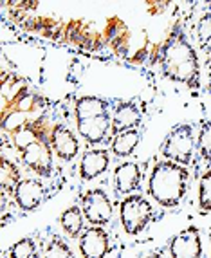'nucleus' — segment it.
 Wrapping results in <instances>:
<instances>
[{"instance_id": "1", "label": "nucleus", "mask_w": 211, "mask_h": 258, "mask_svg": "<svg viewBox=\"0 0 211 258\" xmlns=\"http://www.w3.org/2000/svg\"><path fill=\"white\" fill-rule=\"evenodd\" d=\"M161 71L168 80L197 89L200 83V65L193 45L190 43L181 24H175L159 54Z\"/></svg>"}, {"instance_id": "4", "label": "nucleus", "mask_w": 211, "mask_h": 258, "mask_svg": "<svg viewBox=\"0 0 211 258\" xmlns=\"http://www.w3.org/2000/svg\"><path fill=\"white\" fill-rule=\"evenodd\" d=\"M154 217L152 204L143 195H126L119 204V219L126 235H137Z\"/></svg>"}, {"instance_id": "17", "label": "nucleus", "mask_w": 211, "mask_h": 258, "mask_svg": "<svg viewBox=\"0 0 211 258\" xmlns=\"http://www.w3.org/2000/svg\"><path fill=\"white\" fill-rule=\"evenodd\" d=\"M108 108H110V103L107 99L98 98V96H82L74 105V114H76V121H82L107 114Z\"/></svg>"}, {"instance_id": "7", "label": "nucleus", "mask_w": 211, "mask_h": 258, "mask_svg": "<svg viewBox=\"0 0 211 258\" xmlns=\"http://www.w3.org/2000/svg\"><path fill=\"white\" fill-rule=\"evenodd\" d=\"M78 247L83 258H105L110 251V238L103 226H91L83 229L78 240Z\"/></svg>"}, {"instance_id": "3", "label": "nucleus", "mask_w": 211, "mask_h": 258, "mask_svg": "<svg viewBox=\"0 0 211 258\" xmlns=\"http://www.w3.org/2000/svg\"><path fill=\"white\" fill-rule=\"evenodd\" d=\"M195 150V138H193V126L190 123H182L172 128V132L166 136L163 143V157L172 163L188 166L191 163Z\"/></svg>"}, {"instance_id": "8", "label": "nucleus", "mask_w": 211, "mask_h": 258, "mask_svg": "<svg viewBox=\"0 0 211 258\" xmlns=\"http://www.w3.org/2000/svg\"><path fill=\"white\" fill-rule=\"evenodd\" d=\"M172 258H202V238L195 226L182 229L170 242Z\"/></svg>"}, {"instance_id": "23", "label": "nucleus", "mask_w": 211, "mask_h": 258, "mask_svg": "<svg viewBox=\"0 0 211 258\" xmlns=\"http://www.w3.org/2000/svg\"><path fill=\"white\" fill-rule=\"evenodd\" d=\"M40 258H74V254L69 245L65 244L61 238H52V240L45 245V249H43Z\"/></svg>"}, {"instance_id": "2", "label": "nucleus", "mask_w": 211, "mask_h": 258, "mask_svg": "<svg viewBox=\"0 0 211 258\" xmlns=\"http://www.w3.org/2000/svg\"><path fill=\"white\" fill-rule=\"evenodd\" d=\"M188 189V170L182 164L163 161L154 166L148 181L152 199L163 208H175L181 204Z\"/></svg>"}, {"instance_id": "5", "label": "nucleus", "mask_w": 211, "mask_h": 258, "mask_svg": "<svg viewBox=\"0 0 211 258\" xmlns=\"http://www.w3.org/2000/svg\"><path fill=\"white\" fill-rule=\"evenodd\" d=\"M82 211L92 226H105L112 219V201L101 188H92L82 197Z\"/></svg>"}, {"instance_id": "15", "label": "nucleus", "mask_w": 211, "mask_h": 258, "mask_svg": "<svg viewBox=\"0 0 211 258\" xmlns=\"http://www.w3.org/2000/svg\"><path fill=\"white\" fill-rule=\"evenodd\" d=\"M114 182H116L117 194L130 195L141 184V168L137 163H121L114 170Z\"/></svg>"}, {"instance_id": "22", "label": "nucleus", "mask_w": 211, "mask_h": 258, "mask_svg": "<svg viewBox=\"0 0 211 258\" xmlns=\"http://www.w3.org/2000/svg\"><path fill=\"white\" fill-rule=\"evenodd\" d=\"M36 256V242L26 237L15 242L9 249V258H35Z\"/></svg>"}, {"instance_id": "20", "label": "nucleus", "mask_w": 211, "mask_h": 258, "mask_svg": "<svg viewBox=\"0 0 211 258\" xmlns=\"http://www.w3.org/2000/svg\"><path fill=\"white\" fill-rule=\"evenodd\" d=\"M20 181L22 179H20L18 166L13 161H9L8 157H4L2 163H0V184H2L4 194H15V189L20 184Z\"/></svg>"}, {"instance_id": "28", "label": "nucleus", "mask_w": 211, "mask_h": 258, "mask_svg": "<svg viewBox=\"0 0 211 258\" xmlns=\"http://www.w3.org/2000/svg\"><path fill=\"white\" fill-rule=\"evenodd\" d=\"M35 258H40V256H35Z\"/></svg>"}, {"instance_id": "14", "label": "nucleus", "mask_w": 211, "mask_h": 258, "mask_svg": "<svg viewBox=\"0 0 211 258\" xmlns=\"http://www.w3.org/2000/svg\"><path fill=\"white\" fill-rule=\"evenodd\" d=\"M108 164H110V155L103 148L85 152L80 161V177L83 181H92L107 172Z\"/></svg>"}, {"instance_id": "18", "label": "nucleus", "mask_w": 211, "mask_h": 258, "mask_svg": "<svg viewBox=\"0 0 211 258\" xmlns=\"http://www.w3.org/2000/svg\"><path fill=\"white\" fill-rule=\"evenodd\" d=\"M139 141H141V130L139 128L125 130V132L117 134L112 139L114 155H116V157H128V155L134 154Z\"/></svg>"}, {"instance_id": "16", "label": "nucleus", "mask_w": 211, "mask_h": 258, "mask_svg": "<svg viewBox=\"0 0 211 258\" xmlns=\"http://www.w3.org/2000/svg\"><path fill=\"white\" fill-rule=\"evenodd\" d=\"M105 36H107V42H110V45H112L117 54H121V56L126 54V51H128L130 31L121 18H117V17L108 18Z\"/></svg>"}, {"instance_id": "21", "label": "nucleus", "mask_w": 211, "mask_h": 258, "mask_svg": "<svg viewBox=\"0 0 211 258\" xmlns=\"http://www.w3.org/2000/svg\"><path fill=\"white\" fill-rule=\"evenodd\" d=\"M198 210L202 213L211 211V168L200 177L198 182Z\"/></svg>"}, {"instance_id": "19", "label": "nucleus", "mask_w": 211, "mask_h": 258, "mask_svg": "<svg viewBox=\"0 0 211 258\" xmlns=\"http://www.w3.org/2000/svg\"><path fill=\"white\" fill-rule=\"evenodd\" d=\"M83 222H85V215L80 206H71L60 215V226L65 231V235L71 238H80L83 233Z\"/></svg>"}, {"instance_id": "6", "label": "nucleus", "mask_w": 211, "mask_h": 258, "mask_svg": "<svg viewBox=\"0 0 211 258\" xmlns=\"http://www.w3.org/2000/svg\"><path fill=\"white\" fill-rule=\"evenodd\" d=\"M22 161L27 168H31L36 175L49 177L52 172V148L51 143L43 138H38L31 145H27L24 150L20 152Z\"/></svg>"}, {"instance_id": "12", "label": "nucleus", "mask_w": 211, "mask_h": 258, "mask_svg": "<svg viewBox=\"0 0 211 258\" xmlns=\"http://www.w3.org/2000/svg\"><path fill=\"white\" fill-rule=\"evenodd\" d=\"M143 121L141 110L134 101H121L114 107V114H112V134L125 132V130H132V128H139Z\"/></svg>"}, {"instance_id": "26", "label": "nucleus", "mask_w": 211, "mask_h": 258, "mask_svg": "<svg viewBox=\"0 0 211 258\" xmlns=\"http://www.w3.org/2000/svg\"><path fill=\"white\" fill-rule=\"evenodd\" d=\"M207 63L211 65V47H209V51H207Z\"/></svg>"}, {"instance_id": "11", "label": "nucleus", "mask_w": 211, "mask_h": 258, "mask_svg": "<svg viewBox=\"0 0 211 258\" xmlns=\"http://www.w3.org/2000/svg\"><path fill=\"white\" fill-rule=\"evenodd\" d=\"M76 125L80 136L89 145H99L107 139L108 132H112V116H110V112H107V114H101L98 117L76 121Z\"/></svg>"}, {"instance_id": "24", "label": "nucleus", "mask_w": 211, "mask_h": 258, "mask_svg": "<svg viewBox=\"0 0 211 258\" xmlns=\"http://www.w3.org/2000/svg\"><path fill=\"white\" fill-rule=\"evenodd\" d=\"M195 35H197V42L200 47H207L211 42V11L204 13L198 18L197 26H195Z\"/></svg>"}, {"instance_id": "13", "label": "nucleus", "mask_w": 211, "mask_h": 258, "mask_svg": "<svg viewBox=\"0 0 211 258\" xmlns=\"http://www.w3.org/2000/svg\"><path fill=\"white\" fill-rule=\"evenodd\" d=\"M63 40L87 49L101 47V36L82 20H73L63 27Z\"/></svg>"}, {"instance_id": "25", "label": "nucleus", "mask_w": 211, "mask_h": 258, "mask_svg": "<svg viewBox=\"0 0 211 258\" xmlns=\"http://www.w3.org/2000/svg\"><path fill=\"white\" fill-rule=\"evenodd\" d=\"M197 148L198 154L202 155L206 161H211V119L204 121L202 126H200V132H198L197 139Z\"/></svg>"}, {"instance_id": "9", "label": "nucleus", "mask_w": 211, "mask_h": 258, "mask_svg": "<svg viewBox=\"0 0 211 258\" xmlns=\"http://www.w3.org/2000/svg\"><path fill=\"white\" fill-rule=\"evenodd\" d=\"M49 143H51L52 152L60 157L61 161H73L80 152V143L78 138L67 128L65 125H54L49 136Z\"/></svg>"}, {"instance_id": "27", "label": "nucleus", "mask_w": 211, "mask_h": 258, "mask_svg": "<svg viewBox=\"0 0 211 258\" xmlns=\"http://www.w3.org/2000/svg\"><path fill=\"white\" fill-rule=\"evenodd\" d=\"M147 258H163L161 254H150V256H147Z\"/></svg>"}, {"instance_id": "10", "label": "nucleus", "mask_w": 211, "mask_h": 258, "mask_svg": "<svg viewBox=\"0 0 211 258\" xmlns=\"http://www.w3.org/2000/svg\"><path fill=\"white\" fill-rule=\"evenodd\" d=\"M15 203L22 211H33L45 199V186L36 179H22L15 189Z\"/></svg>"}]
</instances>
